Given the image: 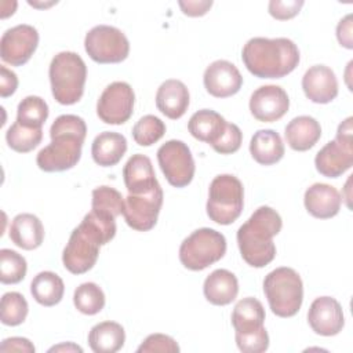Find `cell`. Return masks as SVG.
Listing matches in <instances>:
<instances>
[{"label": "cell", "instance_id": "1", "mask_svg": "<svg viewBox=\"0 0 353 353\" xmlns=\"http://www.w3.org/2000/svg\"><path fill=\"white\" fill-rule=\"evenodd\" d=\"M116 218L91 210L80 225L73 229L62 252L63 266L73 274H83L95 265L99 247L116 234Z\"/></svg>", "mask_w": 353, "mask_h": 353}, {"label": "cell", "instance_id": "2", "mask_svg": "<svg viewBox=\"0 0 353 353\" xmlns=\"http://www.w3.org/2000/svg\"><path fill=\"white\" fill-rule=\"evenodd\" d=\"M87 135L85 121L76 114L58 116L50 128L51 142L36 157L40 170L59 172L73 168L80 157Z\"/></svg>", "mask_w": 353, "mask_h": 353}, {"label": "cell", "instance_id": "3", "mask_svg": "<svg viewBox=\"0 0 353 353\" xmlns=\"http://www.w3.org/2000/svg\"><path fill=\"white\" fill-rule=\"evenodd\" d=\"M241 59L255 77L281 79L299 63V50L287 37H252L241 51Z\"/></svg>", "mask_w": 353, "mask_h": 353}, {"label": "cell", "instance_id": "4", "mask_svg": "<svg viewBox=\"0 0 353 353\" xmlns=\"http://www.w3.org/2000/svg\"><path fill=\"white\" fill-rule=\"evenodd\" d=\"M280 214L268 205L258 207L237 230V244L243 259L252 268H263L276 256L273 237L281 230Z\"/></svg>", "mask_w": 353, "mask_h": 353}, {"label": "cell", "instance_id": "5", "mask_svg": "<svg viewBox=\"0 0 353 353\" xmlns=\"http://www.w3.org/2000/svg\"><path fill=\"white\" fill-rule=\"evenodd\" d=\"M54 99L61 105L79 102L84 92L87 66L83 58L73 51L58 52L48 69Z\"/></svg>", "mask_w": 353, "mask_h": 353}, {"label": "cell", "instance_id": "6", "mask_svg": "<svg viewBox=\"0 0 353 353\" xmlns=\"http://www.w3.org/2000/svg\"><path fill=\"white\" fill-rule=\"evenodd\" d=\"M263 292L269 307L279 317L295 316L303 301L302 279L292 268L281 266L266 274Z\"/></svg>", "mask_w": 353, "mask_h": 353}, {"label": "cell", "instance_id": "7", "mask_svg": "<svg viewBox=\"0 0 353 353\" xmlns=\"http://www.w3.org/2000/svg\"><path fill=\"white\" fill-rule=\"evenodd\" d=\"M244 205V188L240 179L230 174L216 175L208 189L207 215L219 225L233 223Z\"/></svg>", "mask_w": 353, "mask_h": 353}, {"label": "cell", "instance_id": "8", "mask_svg": "<svg viewBox=\"0 0 353 353\" xmlns=\"http://www.w3.org/2000/svg\"><path fill=\"white\" fill-rule=\"evenodd\" d=\"M226 239L211 228H200L189 234L179 247V261L189 270H203L223 258Z\"/></svg>", "mask_w": 353, "mask_h": 353}, {"label": "cell", "instance_id": "9", "mask_svg": "<svg viewBox=\"0 0 353 353\" xmlns=\"http://www.w3.org/2000/svg\"><path fill=\"white\" fill-rule=\"evenodd\" d=\"M353 117L338 125L334 141L327 142L316 154V170L327 178H338L353 165Z\"/></svg>", "mask_w": 353, "mask_h": 353}, {"label": "cell", "instance_id": "10", "mask_svg": "<svg viewBox=\"0 0 353 353\" xmlns=\"http://www.w3.org/2000/svg\"><path fill=\"white\" fill-rule=\"evenodd\" d=\"M84 48L98 63H119L128 57L130 41L116 26L97 25L87 32Z\"/></svg>", "mask_w": 353, "mask_h": 353}, {"label": "cell", "instance_id": "11", "mask_svg": "<svg viewBox=\"0 0 353 353\" xmlns=\"http://www.w3.org/2000/svg\"><path fill=\"white\" fill-rule=\"evenodd\" d=\"M159 165L170 185L188 186L194 176V160L189 146L178 139H170L157 150Z\"/></svg>", "mask_w": 353, "mask_h": 353}, {"label": "cell", "instance_id": "12", "mask_svg": "<svg viewBox=\"0 0 353 353\" xmlns=\"http://www.w3.org/2000/svg\"><path fill=\"white\" fill-rule=\"evenodd\" d=\"M135 94L125 81H113L102 91L97 102V114L106 124H123L134 110Z\"/></svg>", "mask_w": 353, "mask_h": 353}, {"label": "cell", "instance_id": "13", "mask_svg": "<svg viewBox=\"0 0 353 353\" xmlns=\"http://www.w3.org/2000/svg\"><path fill=\"white\" fill-rule=\"evenodd\" d=\"M163 205V189L157 185L145 194H131L124 199L123 216L127 225L138 232H148L154 228Z\"/></svg>", "mask_w": 353, "mask_h": 353}, {"label": "cell", "instance_id": "14", "mask_svg": "<svg viewBox=\"0 0 353 353\" xmlns=\"http://www.w3.org/2000/svg\"><path fill=\"white\" fill-rule=\"evenodd\" d=\"M37 44V29L28 23H19L3 33L0 40V57L11 66H22L34 54Z\"/></svg>", "mask_w": 353, "mask_h": 353}, {"label": "cell", "instance_id": "15", "mask_svg": "<svg viewBox=\"0 0 353 353\" xmlns=\"http://www.w3.org/2000/svg\"><path fill=\"white\" fill-rule=\"evenodd\" d=\"M290 108V98L280 85H262L256 88L250 98L251 114L262 123L280 120Z\"/></svg>", "mask_w": 353, "mask_h": 353}, {"label": "cell", "instance_id": "16", "mask_svg": "<svg viewBox=\"0 0 353 353\" xmlns=\"http://www.w3.org/2000/svg\"><path fill=\"white\" fill-rule=\"evenodd\" d=\"M203 83L207 92L212 97L228 98L240 91L243 76L236 65L225 59H218L205 68Z\"/></svg>", "mask_w": 353, "mask_h": 353}, {"label": "cell", "instance_id": "17", "mask_svg": "<svg viewBox=\"0 0 353 353\" xmlns=\"http://www.w3.org/2000/svg\"><path fill=\"white\" fill-rule=\"evenodd\" d=\"M307 323L310 328L319 335H336L345 325L342 306L335 298L319 296L312 302L309 307Z\"/></svg>", "mask_w": 353, "mask_h": 353}, {"label": "cell", "instance_id": "18", "mask_svg": "<svg viewBox=\"0 0 353 353\" xmlns=\"http://www.w3.org/2000/svg\"><path fill=\"white\" fill-rule=\"evenodd\" d=\"M302 90L314 103H330L338 95V80L334 70L325 65L309 68L302 77Z\"/></svg>", "mask_w": 353, "mask_h": 353}, {"label": "cell", "instance_id": "19", "mask_svg": "<svg viewBox=\"0 0 353 353\" xmlns=\"http://www.w3.org/2000/svg\"><path fill=\"white\" fill-rule=\"evenodd\" d=\"M123 178L131 194H145L160 185L156 179L152 160L142 153L132 154L127 160L123 168Z\"/></svg>", "mask_w": 353, "mask_h": 353}, {"label": "cell", "instance_id": "20", "mask_svg": "<svg viewBox=\"0 0 353 353\" xmlns=\"http://www.w3.org/2000/svg\"><path fill=\"white\" fill-rule=\"evenodd\" d=\"M303 203L305 208L312 216L328 219L339 212L342 197L336 188L328 183L317 182L306 189Z\"/></svg>", "mask_w": 353, "mask_h": 353}, {"label": "cell", "instance_id": "21", "mask_svg": "<svg viewBox=\"0 0 353 353\" xmlns=\"http://www.w3.org/2000/svg\"><path fill=\"white\" fill-rule=\"evenodd\" d=\"M189 90L176 79H168L160 84L156 92L157 109L171 120L181 119L189 108Z\"/></svg>", "mask_w": 353, "mask_h": 353}, {"label": "cell", "instance_id": "22", "mask_svg": "<svg viewBox=\"0 0 353 353\" xmlns=\"http://www.w3.org/2000/svg\"><path fill=\"white\" fill-rule=\"evenodd\" d=\"M203 292L205 299L212 305H229L239 294L237 277L226 269H216L205 277Z\"/></svg>", "mask_w": 353, "mask_h": 353}, {"label": "cell", "instance_id": "23", "mask_svg": "<svg viewBox=\"0 0 353 353\" xmlns=\"http://www.w3.org/2000/svg\"><path fill=\"white\" fill-rule=\"evenodd\" d=\"M11 241L22 250H36L44 239V228L41 221L29 212L18 214L10 226Z\"/></svg>", "mask_w": 353, "mask_h": 353}, {"label": "cell", "instance_id": "24", "mask_svg": "<svg viewBox=\"0 0 353 353\" xmlns=\"http://www.w3.org/2000/svg\"><path fill=\"white\" fill-rule=\"evenodd\" d=\"M284 135L291 149L305 152L317 143L321 137V127L312 116H298L285 125Z\"/></svg>", "mask_w": 353, "mask_h": 353}, {"label": "cell", "instance_id": "25", "mask_svg": "<svg viewBox=\"0 0 353 353\" xmlns=\"http://www.w3.org/2000/svg\"><path fill=\"white\" fill-rule=\"evenodd\" d=\"M127 152L124 135L113 131H103L97 135L91 145V156L101 167L116 165Z\"/></svg>", "mask_w": 353, "mask_h": 353}, {"label": "cell", "instance_id": "26", "mask_svg": "<svg viewBox=\"0 0 353 353\" xmlns=\"http://www.w3.org/2000/svg\"><path fill=\"white\" fill-rule=\"evenodd\" d=\"M228 121L215 110L201 109L192 114L188 123V130L193 138L208 145H214L223 134Z\"/></svg>", "mask_w": 353, "mask_h": 353}, {"label": "cell", "instance_id": "27", "mask_svg": "<svg viewBox=\"0 0 353 353\" xmlns=\"http://www.w3.org/2000/svg\"><path fill=\"white\" fill-rule=\"evenodd\" d=\"M252 159L262 165H272L284 156V143L274 130H258L250 142Z\"/></svg>", "mask_w": 353, "mask_h": 353}, {"label": "cell", "instance_id": "28", "mask_svg": "<svg viewBox=\"0 0 353 353\" xmlns=\"http://www.w3.org/2000/svg\"><path fill=\"white\" fill-rule=\"evenodd\" d=\"M265 317L262 303L256 298L247 296L236 303L232 313V324L236 334H250L265 328Z\"/></svg>", "mask_w": 353, "mask_h": 353}, {"label": "cell", "instance_id": "29", "mask_svg": "<svg viewBox=\"0 0 353 353\" xmlns=\"http://www.w3.org/2000/svg\"><path fill=\"white\" fill-rule=\"evenodd\" d=\"M125 332L116 321L95 324L88 332V345L95 353H114L124 346Z\"/></svg>", "mask_w": 353, "mask_h": 353}, {"label": "cell", "instance_id": "30", "mask_svg": "<svg viewBox=\"0 0 353 353\" xmlns=\"http://www.w3.org/2000/svg\"><path fill=\"white\" fill-rule=\"evenodd\" d=\"M65 285L62 279L54 272H40L30 283V294L43 306H54L63 298Z\"/></svg>", "mask_w": 353, "mask_h": 353}, {"label": "cell", "instance_id": "31", "mask_svg": "<svg viewBox=\"0 0 353 353\" xmlns=\"http://www.w3.org/2000/svg\"><path fill=\"white\" fill-rule=\"evenodd\" d=\"M43 139V128H33L15 121L6 132L7 145L18 152L28 153L39 146Z\"/></svg>", "mask_w": 353, "mask_h": 353}, {"label": "cell", "instance_id": "32", "mask_svg": "<svg viewBox=\"0 0 353 353\" xmlns=\"http://www.w3.org/2000/svg\"><path fill=\"white\" fill-rule=\"evenodd\" d=\"M47 117H48V105L43 98L37 95H29L18 103L15 121L23 125L33 127V128H43V124L46 123Z\"/></svg>", "mask_w": 353, "mask_h": 353}, {"label": "cell", "instance_id": "33", "mask_svg": "<svg viewBox=\"0 0 353 353\" xmlns=\"http://www.w3.org/2000/svg\"><path fill=\"white\" fill-rule=\"evenodd\" d=\"M73 303L80 313L94 316L103 309L105 294L98 284L91 281L83 283L74 290Z\"/></svg>", "mask_w": 353, "mask_h": 353}, {"label": "cell", "instance_id": "34", "mask_svg": "<svg viewBox=\"0 0 353 353\" xmlns=\"http://www.w3.org/2000/svg\"><path fill=\"white\" fill-rule=\"evenodd\" d=\"M29 312L25 296L19 292L10 291L1 296L0 303V319L4 325L15 327L25 321Z\"/></svg>", "mask_w": 353, "mask_h": 353}, {"label": "cell", "instance_id": "35", "mask_svg": "<svg viewBox=\"0 0 353 353\" xmlns=\"http://www.w3.org/2000/svg\"><path fill=\"white\" fill-rule=\"evenodd\" d=\"M26 259L14 250H0V281L3 284H17L26 276Z\"/></svg>", "mask_w": 353, "mask_h": 353}, {"label": "cell", "instance_id": "36", "mask_svg": "<svg viewBox=\"0 0 353 353\" xmlns=\"http://www.w3.org/2000/svg\"><path fill=\"white\" fill-rule=\"evenodd\" d=\"M91 210L117 218L124 211V199L121 193L112 186H98L92 190Z\"/></svg>", "mask_w": 353, "mask_h": 353}, {"label": "cell", "instance_id": "37", "mask_svg": "<svg viewBox=\"0 0 353 353\" xmlns=\"http://www.w3.org/2000/svg\"><path fill=\"white\" fill-rule=\"evenodd\" d=\"M165 134V124L154 114H145L132 127V138L139 146H150Z\"/></svg>", "mask_w": 353, "mask_h": 353}, {"label": "cell", "instance_id": "38", "mask_svg": "<svg viewBox=\"0 0 353 353\" xmlns=\"http://www.w3.org/2000/svg\"><path fill=\"white\" fill-rule=\"evenodd\" d=\"M237 347L244 353H262L269 347V335L265 328L250 332V334H236Z\"/></svg>", "mask_w": 353, "mask_h": 353}, {"label": "cell", "instance_id": "39", "mask_svg": "<svg viewBox=\"0 0 353 353\" xmlns=\"http://www.w3.org/2000/svg\"><path fill=\"white\" fill-rule=\"evenodd\" d=\"M241 142H243V132L239 128V125L233 123H228L223 134L212 145V149L221 154H232L240 149Z\"/></svg>", "mask_w": 353, "mask_h": 353}, {"label": "cell", "instance_id": "40", "mask_svg": "<svg viewBox=\"0 0 353 353\" xmlns=\"http://www.w3.org/2000/svg\"><path fill=\"white\" fill-rule=\"evenodd\" d=\"M138 353H178L179 346L174 338L165 334H150L145 338V341L138 346Z\"/></svg>", "mask_w": 353, "mask_h": 353}, {"label": "cell", "instance_id": "41", "mask_svg": "<svg viewBox=\"0 0 353 353\" xmlns=\"http://www.w3.org/2000/svg\"><path fill=\"white\" fill-rule=\"evenodd\" d=\"M303 1L302 0H272L269 3V14L279 19V21H285V19H291L294 18L299 10L302 8Z\"/></svg>", "mask_w": 353, "mask_h": 353}, {"label": "cell", "instance_id": "42", "mask_svg": "<svg viewBox=\"0 0 353 353\" xmlns=\"http://www.w3.org/2000/svg\"><path fill=\"white\" fill-rule=\"evenodd\" d=\"M1 352H23V353H34V345L22 336H11L3 339L0 345Z\"/></svg>", "mask_w": 353, "mask_h": 353}, {"label": "cell", "instance_id": "43", "mask_svg": "<svg viewBox=\"0 0 353 353\" xmlns=\"http://www.w3.org/2000/svg\"><path fill=\"white\" fill-rule=\"evenodd\" d=\"M18 87V77L17 74L6 68L4 65L0 66V95L1 98H7L17 91Z\"/></svg>", "mask_w": 353, "mask_h": 353}, {"label": "cell", "instance_id": "44", "mask_svg": "<svg viewBox=\"0 0 353 353\" xmlns=\"http://www.w3.org/2000/svg\"><path fill=\"white\" fill-rule=\"evenodd\" d=\"M336 37L341 46L347 50L353 48V36H352V14H347L342 18L336 26Z\"/></svg>", "mask_w": 353, "mask_h": 353}, {"label": "cell", "instance_id": "45", "mask_svg": "<svg viewBox=\"0 0 353 353\" xmlns=\"http://www.w3.org/2000/svg\"><path fill=\"white\" fill-rule=\"evenodd\" d=\"M182 12L188 17H201L207 14V11L211 8L212 1L211 0H200V1H179L178 3Z\"/></svg>", "mask_w": 353, "mask_h": 353}, {"label": "cell", "instance_id": "46", "mask_svg": "<svg viewBox=\"0 0 353 353\" xmlns=\"http://www.w3.org/2000/svg\"><path fill=\"white\" fill-rule=\"evenodd\" d=\"M48 352H79V353H81L83 349L72 342H68V343H61V345L52 346L48 349Z\"/></svg>", "mask_w": 353, "mask_h": 353}]
</instances>
